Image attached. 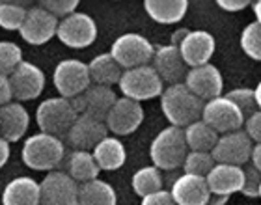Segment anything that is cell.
Here are the masks:
<instances>
[{"mask_svg": "<svg viewBox=\"0 0 261 205\" xmlns=\"http://www.w3.org/2000/svg\"><path fill=\"white\" fill-rule=\"evenodd\" d=\"M30 127V114L22 102L11 101L0 107V138L8 144L19 142Z\"/></svg>", "mask_w": 261, "mask_h": 205, "instance_id": "22", "label": "cell"}, {"mask_svg": "<svg viewBox=\"0 0 261 205\" xmlns=\"http://www.w3.org/2000/svg\"><path fill=\"white\" fill-rule=\"evenodd\" d=\"M201 121L207 123L215 133L218 135H226V133H233V131L243 129L245 125V116L233 102L229 101L226 95L215 97L211 101L203 102L201 108Z\"/></svg>", "mask_w": 261, "mask_h": 205, "instance_id": "8", "label": "cell"}, {"mask_svg": "<svg viewBox=\"0 0 261 205\" xmlns=\"http://www.w3.org/2000/svg\"><path fill=\"white\" fill-rule=\"evenodd\" d=\"M56 38L60 39L65 47L71 49H86L97 39V22L93 17L82 11H75L73 15L65 17L58 22Z\"/></svg>", "mask_w": 261, "mask_h": 205, "instance_id": "9", "label": "cell"}, {"mask_svg": "<svg viewBox=\"0 0 261 205\" xmlns=\"http://www.w3.org/2000/svg\"><path fill=\"white\" fill-rule=\"evenodd\" d=\"M252 11H254V17H256V21L254 22H257L261 27V0H257V2H252Z\"/></svg>", "mask_w": 261, "mask_h": 205, "instance_id": "45", "label": "cell"}, {"mask_svg": "<svg viewBox=\"0 0 261 205\" xmlns=\"http://www.w3.org/2000/svg\"><path fill=\"white\" fill-rule=\"evenodd\" d=\"M79 183L65 172H47L39 183V205H76Z\"/></svg>", "mask_w": 261, "mask_h": 205, "instance_id": "11", "label": "cell"}, {"mask_svg": "<svg viewBox=\"0 0 261 205\" xmlns=\"http://www.w3.org/2000/svg\"><path fill=\"white\" fill-rule=\"evenodd\" d=\"M2 205H39V183L28 175L15 177L4 187Z\"/></svg>", "mask_w": 261, "mask_h": 205, "instance_id": "24", "label": "cell"}, {"mask_svg": "<svg viewBox=\"0 0 261 205\" xmlns=\"http://www.w3.org/2000/svg\"><path fill=\"white\" fill-rule=\"evenodd\" d=\"M183 84L200 101L205 102L222 95L224 79L217 65L205 64V65H200V67H191V69L187 71Z\"/></svg>", "mask_w": 261, "mask_h": 205, "instance_id": "14", "label": "cell"}, {"mask_svg": "<svg viewBox=\"0 0 261 205\" xmlns=\"http://www.w3.org/2000/svg\"><path fill=\"white\" fill-rule=\"evenodd\" d=\"M144 121V108L140 102L127 97H118L105 118V125L116 136L133 135Z\"/></svg>", "mask_w": 261, "mask_h": 205, "instance_id": "13", "label": "cell"}, {"mask_svg": "<svg viewBox=\"0 0 261 205\" xmlns=\"http://www.w3.org/2000/svg\"><path fill=\"white\" fill-rule=\"evenodd\" d=\"M39 8L47 10L50 15L62 21V19L75 13L76 8H79V0H41Z\"/></svg>", "mask_w": 261, "mask_h": 205, "instance_id": "36", "label": "cell"}, {"mask_svg": "<svg viewBox=\"0 0 261 205\" xmlns=\"http://www.w3.org/2000/svg\"><path fill=\"white\" fill-rule=\"evenodd\" d=\"M189 34V28H179V30H175L174 34H172V43L174 47H179V43L185 39V36Z\"/></svg>", "mask_w": 261, "mask_h": 205, "instance_id": "44", "label": "cell"}, {"mask_svg": "<svg viewBox=\"0 0 261 205\" xmlns=\"http://www.w3.org/2000/svg\"><path fill=\"white\" fill-rule=\"evenodd\" d=\"M250 164L261 173V144H254L250 153Z\"/></svg>", "mask_w": 261, "mask_h": 205, "instance_id": "42", "label": "cell"}, {"mask_svg": "<svg viewBox=\"0 0 261 205\" xmlns=\"http://www.w3.org/2000/svg\"><path fill=\"white\" fill-rule=\"evenodd\" d=\"M144 10L159 24H175L183 21L189 11L187 0H146Z\"/></svg>", "mask_w": 261, "mask_h": 205, "instance_id": "25", "label": "cell"}, {"mask_svg": "<svg viewBox=\"0 0 261 205\" xmlns=\"http://www.w3.org/2000/svg\"><path fill=\"white\" fill-rule=\"evenodd\" d=\"M226 97H228L229 101L233 102L235 107L243 112L245 119L257 110L256 97H254V90H250V88H235V90H231V92L226 93Z\"/></svg>", "mask_w": 261, "mask_h": 205, "instance_id": "35", "label": "cell"}, {"mask_svg": "<svg viewBox=\"0 0 261 205\" xmlns=\"http://www.w3.org/2000/svg\"><path fill=\"white\" fill-rule=\"evenodd\" d=\"M130 187L135 190V194L140 196V198L155 194L159 190H163V173H161L159 168L153 166V164L151 166H144L133 173Z\"/></svg>", "mask_w": 261, "mask_h": 205, "instance_id": "30", "label": "cell"}, {"mask_svg": "<svg viewBox=\"0 0 261 205\" xmlns=\"http://www.w3.org/2000/svg\"><path fill=\"white\" fill-rule=\"evenodd\" d=\"M53 84H55L56 92L60 93V97H79L92 84L90 73H88V64L76 58H67L58 62V65L53 71Z\"/></svg>", "mask_w": 261, "mask_h": 205, "instance_id": "7", "label": "cell"}, {"mask_svg": "<svg viewBox=\"0 0 261 205\" xmlns=\"http://www.w3.org/2000/svg\"><path fill=\"white\" fill-rule=\"evenodd\" d=\"M189 153L185 135L179 127H164L149 146V157H151L153 166L159 170H177L183 166L185 157Z\"/></svg>", "mask_w": 261, "mask_h": 205, "instance_id": "3", "label": "cell"}, {"mask_svg": "<svg viewBox=\"0 0 261 205\" xmlns=\"http://www.w3.org/2000/svg\"><path fill=\"white\" fill-rule=\"evenodd\" d=\"M118 86H120L123 97L142 102L161 97V93L164 90V82L161 81V76L157 75V71L153 69L151 65H142V67L123 71Z\"/></svg>", "mask_w": 261, "mask_h": 205, "instance_id": "5", "label": "cell"}, {"mask_svg": "<svg viewBox=\"0 0 261 205\" xmlns=\"http://www.w3.org/2000/svg\"><path fill=\"white\" fill-rule=\"evenodd\" d=\"M177 49L187 67L191 69V67L211 64L213 54L217 49V41L213 38V34L207 30H189Z\"/></svg>", "mask_w": 261, "mask_h": 205, "instance_id": "17", "label": "cell"}, {"mask_svg": "<svg viewBox=\"0 0 261 205\" xmlns=\"http://www.w3.org/2000/svg\"><path fill=\"white\" fill-rule=\"evenodd\" d=\"M201 108L203 101L196 97L183 82L164 88L161 93V110L172 127L185 129L187 125L198 121L201 118Z\"/></svg>", "mask_w": 261, "mask_h": 205, "instance_id": "1", "label": "cell"}, {"mask_svg": "<svg viewBox=\"0 0 261 205\" xmlns=\"http://www.w3.org/2000/svg\"><path fill=\"white\" fill-rule=\"evenodd\" d=\"M257 198H261V185H259V192H257Z\"/></svg>", "mask_w": 261, "mask_h": 205, "instance_id": "48", "label": "cell"}, {"mask_svg": "<svg viewBox=\"0 0 261 205\" xmlns=\"http://www.w3.org/2000/svg\"><path fill=\"white\" fill-rule=\"evenodd\" d=\"M254 97H256V105H257V110H261V81L257 82V86L254 88Z\"/></svg>", "mask_w": 261, "mask_h": 205, "instance_id": "47", "label": "cell"}, {"mask_svg": "<svg viewBox=\"0 0 261 205\" xmlns=\"http://www.w3.org/2000/svg\"><path fill=\"white\" fill-rule=\"evenodd\" d=\"M109 136V129L105 121L93 119L90 116H79L75 123L65 135V142L76 151H93L99 142Z\"/></svg>", "mask_w": 261, "mask_h": 205, "instance_id": "18", "label": "cell"}, {"mask_svg": "<svg viewBox=\"0 0 261 205\" xmlns=\"http://www.w3.org/2000/svg\"><path fill=\"white\" fill-rule=\"evenodd\" d=\"M22 62V49L13 41H0V75L10 76Z\"/></svg>", "mask_w": 261, "mask_h": 205, "instance_id": "34", "label": "cell"}, {"mask_svg": "<svg viewBox=\"0 0 261 205\" xmlns=\"http://www.w3.org/2000/svg\"><path fill=\"white\" fill-rule=\"evenodd\" d=\"M116 99H118V95L112 88L90 84L86 92H82L79 97L71 99V101H73V107H75L79 116H90L93 119L105 121Z\"/></svg>", "mask_w": 261, "mask_h": 205, "instance_id": "16", "label": "cell"}, {"mask_svg": "<svg viewBox=\"0 0 261 205\" xmlns=\"http://www.w3.org/2000/svg\"><path fill=\"white\" fill-rule=\"evenodd\" d=\"M76 205H118V194L112 185L97 177L79 185Z\"/></svg>", "mask_w": 261, "mask_h": 205, "instance_id": "27", "label": "cell"}, {"mask_svg": "<svg viewBox=\"0 0 261 205\" xmlns=\"http://www.w3.org/2000/svg\"><path fill=\"white\" fill-rule=\"evenodd\" d=\"M243 172H245V181H243L241 194L246 196V198H257L259 185H261V173L257 172L252 164H250V166L243 168Z\"/></svg>", "mask_w": 261, "mask_h": 205, "instance_id": "37", "label": "cell"}, {"mask_svg": "<svg viewBox=\"0 0 261 205\" xmlns=\"http://www.w3.org/2000/svg\"><path fill=\"white\" fill-rule=\"evenodd\" d=\"M140 205H175L174 198L170 194V190H159L155 194H149L146 198H142Z\"/></svg>", "mask_w": 261, "mask_h": 205, "instance_id": "39", "label": "cell"}, {"mask_svg": "<svg viewBox=\"0 0 261 205\" xmlns=\"http://www.w3.org/2000/svg\"><path fill=\"white\" fill-rule=\"evenodd\" d=\"M151 62H153L151 67L157 71L161 81L166 82L168 86L179 84V82L185 81L189 67L183 62V58H181L179 49L174 47V45H161V47H157Z\"/></svg>", "mask_w": 261, "mask_h": 205, "instance_id": "19", "label": "cell"}, {"mask_svg": "<svg viewBox=\"0 0 261 205\" xmlns=\"http://www.w3.org/2000/svg\"><path fill=\"white\" fill-rule=\"evenodd\" d=\"M254 142L248 138L245 131H233L218 136L217 146L213 147V159L217 164H231V166H245L250 161V153Z\"/></svg>", "mask_w": 261, "mask_h": 205, "instance_id": "12", "label": "cell"}, {"mask_svg": "<svg viewBox=\"0 0 261 205\" xmlns=\"http://www.w3.org/2000/svg\"><path fill=\"white\" fill-rule=\"evenodd\" d=\"M58 19L53 17L47 10L43 8H28L27 11V19L22 22L21 30V38L27 41L28 45H45L49 43L50 39L56 38V32H58Z\"/></svg>", "mask_w": 261, "mask_h": 205, "instance_id": "15", "label": "cell"}, {"mask_svg": "<svg viewBox=\"0 0 261 205\" xmlns=\"http://www.w3.org/2000/svg\"><path fill=\"white\" fill-rule=\"evenodd\" d=\"M10 144L4 140V138H0V168H4L6 166V162L10 161Z\"/></svg>", "mask_w": 261, "mask_h": 205, "instance_id": "43", "label": "cell"}, {"mask_svg": "<svg viewBox=\"0 0 261 205\" xmlns=\"http://www.w3.org/2000/svg\"><path fill=\"white\" fill-rule=\"evenodd\" d=\"M215 164H217V162H215L211 153L189 151L185 157V162H183V172L192 173V175H200V177H205L207 173L213 170Z\"/></svg>", "mask_w": 261, "mask_h": 205, "instance_id": "33", "label": "cell"}, {"mask_svg": "<svg viewBox=\"0 0 261 205\" xmlns=\"http://www.w3.org/2000/svg\"><path fill=\"white\" fill-rule=\"evenodd\" d=\"M183 135H185V142L189 151H205V153L213 151V147L217 146L218 136H220L209 125L203 123L201 119L187 125L185 129H183Z\"/></svg>", "mask_w": 261, "mask_h": 205, "instance_id": "29", "label": "cell"}, {"mask_svg": "<svg viewBox=\"0 0 261 205\" xmlns=\"http://www.w3.org/2000/svg\"><path fill=\"white\" fill-rule=\"evenodd\" d=\"M93 159L97 162L101 172H114L120 170L127 161V151L123 142L118 136H107L93 147Z\"/></svg>", "mask_w": 261, "mask_h": 205, "instance_id": "23", "label": "cell"}, {"mask_svg": "<svg viewBox=\"0 0 261 205\" xmlns=\"http://www.w3.org/2000/svg\"><path fill=\"white\" fill-rule=\"evenodd\" d=\"M28 8L17 2H0V28L4 30H21L27 19Z\"/></svg>", "mask_w": 261, "mask_h": 205, "instance_id": "31", "label": "cell"}, {"mask_svg": "<svg viewBox=\"0 0 261 205\" xmlns=\"http://www.w3.org/2000/svg\"><path fill=\"white\" fill-rule=\"evenodd\" d=\"M217 6L224 11H243L250 6L248 0H217Z\"/></svg>", "mask_w": 261, "mask_h": 205, "instance_id": "40", "label": "cell"}, {"mask_svg": "<svg viewBox=\"0 0 261 205\" xmlns=\"http://www.w3.org/2000/svg\"><path fill=\"white\" fill-rule=\"evenodd\" d=\"M245 133L248 135V138H250L254 144H261V110H256V112L252 114V116H248V118L245 119Z\"/></svg>", "mask_w": 261, "mask_h": 205, "instance_id": "38", "label": "cell"}, {"mask_svg": "<svg viewBox=\"0 0 261 205\" xmlns=\"http://www.w3.org/2000/svg\"><path fill=\"white\" fill-rule=\"evenodd\" d=\"M8 79H10L11 95L13 99H17V102L38 99L43 93L45 82H47L43 69L27 60H22Z\"/></svg>", "mask_w": 261, "mask_h": 205, "instance_id": "10", "label": "cell"}, {"mask_svg": "<svg viewBox=\"0 0 261 205\" xmlns=\"http://www.w3.org/2000/svg\"><path fill=\"white\" fill-rule=\"evenodd\" d=\"M99 166L95 159H93L92 151H73L67 157V175H69L75 183L82 185L88 183V181H93V179L99 177Z\"/></svg>", "mask_w": 261, "mask_h": 205, "instance_id": "28", "label": "cell"}, {"mask_svg": "<svg viewBox=\"0 0 261 205\" xmlns=\"http://www.w3.org/2000/svg\"><path fill=\"white\" fill-rule=\"evenodd\" d=\"M170 194L174 198L175 205H207L211 200L205 177L192 175V173H181L172 185Z\"/></svg>", "mask_w": 261, "mask_h": 205, "instance_id": "20", "label": "cell"}, {"mask_svg": "<svg viewBox=\"0 0 261 205\" xmlns=\"http://www.w3.org/2000/svg\"><path fill=\"white\" fill-rule=\"evenodd\" d=\"M243 181H245L243 166H231V164H215L211 172L205 175L209 192L213 196H226V198L235 192H241Z\"/></svg>", "mask_w": 261, "mask_h": 205, "instance_id": "21", "label": "cell"}, {"mask_svg": "<svg viewBox=\"0 0 261 205\" xmlns=\"http://www.w3.org/2000/svg\"><path fill=\"white\" fill-rule=\"evenodd\" d=\"M13 95H11V86L10 79L4 75H0V107H4L8 102H11Z\"/></svg>", "mask_w": 261, "mask_h": 205, "instance_id": "41", "label": "cell"}, {"mask_svg": "<svg viewBox=\"0 0 261 205\" xmlns=\"http://www.w3.org/2000/svg\"><path fill=\"white\" fill-rule=\"evenodd\" d=\"M226 201H228L226 196H213L211 194V200H209V203L207 205H224Z\"/></svg>", "mask_w": 261, "mask_h": 205, "instance_id": "46", "label": "cell"}, {"mask_svg": "<svg viewBox=\"0 0 261 205\" xmlns=\"http://www.w3.org/2000/svg\"><path fill=\"white\" fill-rule=\"evenodd\" d=\"M65 157V146L62 138L47 133H36L28 136L21 149L24 166L36 172H53Z\"/></svg>", "mask_w": 261, "mask_h": 205, "instance_id": "2", "label": "cell"}, {"mask_svg": "<svg viewBox=\"0 0 261 205\" xmlns=\"http://www.w3.org/2000/svg\"><path fill=\"white\" fill-rule=\"evenodd\" d=\"M153 54H155V47L151 45V41L136 32L121 34L110 47V56L118 62L123 71L149 65Z\"/></svg>", "mask_w": 261, "mask_h": 205, "instance_id": "6", "label": "cell"}, {"mask_svg": "<svg viewBox=\"0 0 261 205\" xmlns=\"http://www.w3.org/2000/svg\"><path fill=\"white\" fill-rule=\"evenodd\" d=\"M88 73H90L92 84L112 88L114 84L120 82L121 75H123V69H121L120 65H118V62L110 56V53H103V54H97V56L88 64Z\"/></svg>", "mask_w": 261, "mask_h": 205, "instance_id": "26", "label": "cell"}, {"mask_svg": "<svg viewBox=\"0 0 261 205\" xmlns=\"http://www.w3.org/2000/svg\"><path fill=\"white\" fill-rule=\"evenodd\" d=\"M241 49L252 60L261 62V27L257 22L246 24L243 34H241Z\"/></svg>", "mask_w": 261, "mask_h": 205, "instance_id": "32", "label": "cell"}, {"mask_svg": "<svg viewBox=\"0 0 261 205\" xmlns=\"http://www.w3.org/2000/svg\"><path fill=\"white\" fill-rule=\"evenodd\" d=\"M79 118L73 101L65 97H49L41 101L36 110V123L39 133H47L56 138H65L71 125Z\"/></svg>", "mask_w": 261, "mask_h": 205, "instance_id": "4", "label": "cell"}]
</instances>
